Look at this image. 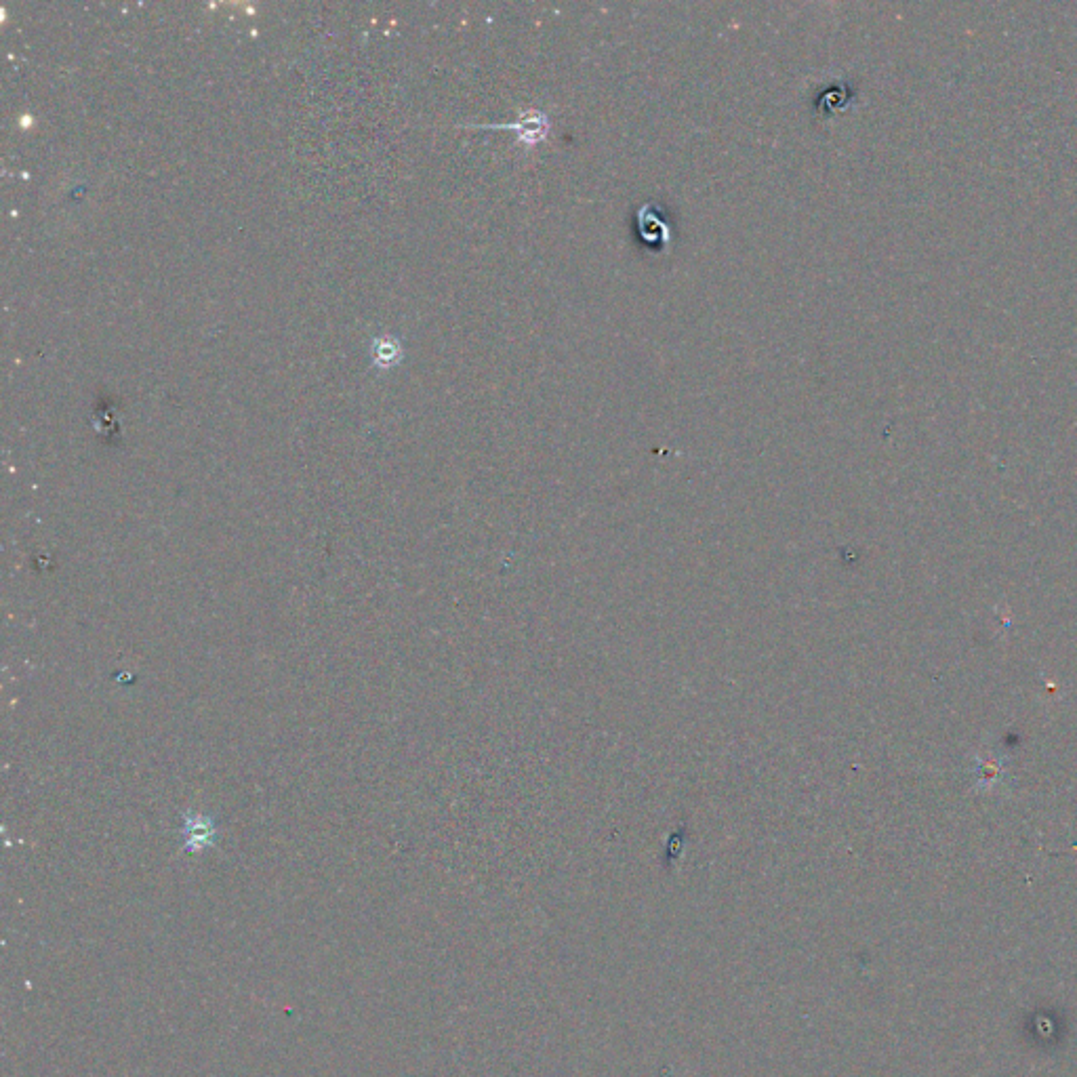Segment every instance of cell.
Returning a JSON list of instances; mask_svg holds the SVG:
<instances>
[{"instance_id": "7a4b0ae2", "label": "cell", "mask_w": 1077, "mask_h": 1077, "mask_svg": "<svg viewBox=\"0 0 1077 1077\" xmlns=\"http://www.w3.org/2000/svg\"><path fill=\"white\" fill-rule=\"evenodd\" d=\"M636 223H638L640 238L648 247H655V249L669 247V242H672V228H669V223L663 219L661 211L655 205H650V202L642 205L636 213Z\"/></svg>"}, {"instance_id": "6da1fadb", "label": "cell", "mask_w": 1077, "mask_h": 1077, "mask_svg": "<svg viewBox=\"0 0 1077 1077\" xmlns=\"http://www.w3.org/2000/svg\"><path fill=\"white\" fill-rule=\"evenodd\" d=\"M474 129H499V131H514L516 133V139L518 144L526 146V148H535L539 146L541 141L547 139V135H550V129H552V123L550 118H547L545 112L537 110V108H528L520 114L518 120H514V123H497V125H472Z\"/></svg>"}]
</instances>
